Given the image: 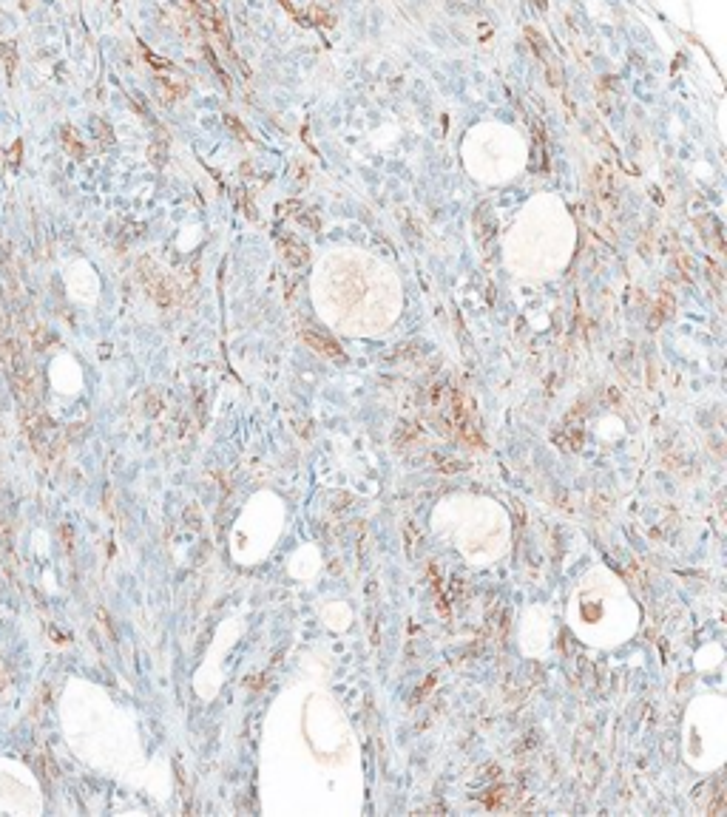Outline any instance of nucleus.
<instances>
[{
    "label": "nucleus",
    "instance_id": "nucleus-1",
    "mask_svg": "<svg viewBox=\"0 0 727 817\" xmlns=\"http://www.w3.org/2000/svg\"><path fill=\"white\" fill-rule=\"evenodd\" d=\"M43 792L35 772L18 758H0V817H40Z\"/></svg>",
    "mask_w": 727,
    "mask_h": 817
},
{
    "label": "nucleus",
    "instance_id": "nucleus-2",
    "mask_svg": "<svg viewBox=\"0 0 727 817\" xmlns=\"http://www.w3.org/2000/svg\"><path fill=\"white\" fill-rule=\"evenodd\" d=\"M49 383L57 395H77L80 386H83V372H80V364L71 358V355H57L52 364H49Z\"/></svg>",
    "mask_w": 727,
    "mask_h": 817
},
{
    "label": "nucleus",
    "instance_id": "nucleus-3",
    "mask_svg": "<svg viewBox=\"0 0 727 817\" xmlns=\"http://www.w3.org/2000/svg\"><path fill=\"white\" fill-rule=\"evenodd\" d=\"M66 290L80 304H91L97 298V279L86 261H74L71 267H66Z\"/></svg>",
    "mask_w": 727,
    "mask_h": 817
},
{
    "label": "nucleus",
    "instance_id": "nucleus-4",
    "mask_svg": "<svg viewBox=\"0 0 727 817\" xmlns=\"http://www.w3.org/2000/svg\"><path fill=\"white\" fill-rule=\"evenodd\" d=\"M194 6L199 9V18L205 23V29L213 32L222 43H231V32H228V23H225L219 3L216 0H194Z\"/></svg>",
    "mask_w": 727,
    "mask_h": 817
},
{
    "label": "nucleus",
    "instance_id": "nucleus-5",
    "mask_svg": "<svg viewBox=\"0 0 727 817\" xmlns=\"http://www.w3.org/2000/svg\"><path fill=\"white\" fill-rule=\"evenodd\" d=\"M304 341L310 344V347L316 349V352H321L324 358H333V361H344V352L338 349V344H333L327 335H319V332H304Z\"/></svg>",
    "mask_w": 727,
    "mask_h": 817
},
{
    "label": "nucleus",
    "instance_id": "nucleus-6",
    "mask_svg": "<svg viewBox=\"0 0 727 817\" xmlns=\"http://www.w3.org/2000/svg\"><path fill=\"white\" fill-rule=\"evenodd\" d=\"M594 188H597V193H600V202H603L605 208H611L614 205V188H611V179L605 176L603 168H597V174H594Z\"/></svg>",
    "mask_w": 727,
    "mask_h": 817
},
{
    "label": "nucleus",
    "instance_id": "nucleus-7",
    "mask_svg": "<svg viewBox=\"0 0 727 817\" xmlns=\"http://www.w3.org/2000/svg\"><path fill=\"white\" fill-rule=\"evenodd\" d=\"M526 40H529V43H532V49H534V52H537V57H540V60H549V63H551L549 43H546V40H543V37L537 35V32H534V29H526Z\"/></svg>",
    "mask_w": 727,
    "mask_h": 817
},
{
    "label": "nucleus",
    "instance_id": "nucleus-8",
    "mask_svg": "<svg viewBox=\"0 0 727 817\" xmlns=\"http://www.w3.org/2000/svg\"><path fill=\"white\" fill-rule=\"evenodd\" d=\"M671 313H674V296H671L668 290H662V293H659L657 313H654V318H657L659 324H662V321H665V318H668Z\"/></svg>",
    "mask_w": 727,
    "mask_h": 817
},
{
    "label": "nucleus",
    "instance_id": "nucleus-9",
    "mask_svg": "<svg viewBox=\"0 0 727 817\" xmlns=\"http://www.w3.org/2000/svg\"><path fill=\"white\" fill-rule=\"evenodd\" d=\"M287 259H290V264H296V267H302L304 261H307V253H304V247L299 242L287 244Z\"/></svg>",
    "mask_w": 727,
    "mask_h": 817
}]
</instances>
